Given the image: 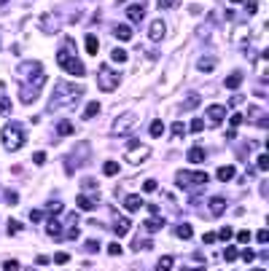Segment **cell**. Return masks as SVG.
I'll list each match as a JSON object with an SVG mask.
<instances>
[{
    "label": "cell",
    "instance_id": "cell-1",
    "mask_svg": "<svg viewBox=\"0 0 269 271\" xmlns=\"http://www.w3.org/2000/svg\"><path fill=\"white\" fill-rule=\"evenodd\" d=\"M19 78H27L22 83V102L30 105L35 102L38 94H41V86L46 83V73H43V64L41 62H22L19 64Z\"/></svg>",
    "mask_w": 269,
    "mask_h": 271
},
{
    "label": "cell",
    "instance_id": "cell-2",
    "mask_svg": "<svg viewBox=\"0 0 269 271\" xmlns=\"http://www.w3.org/2000/svg\"><path fill=\"white\" fill-rule=\"evenodd\" d=\"M57 64L65 70V73L76 75V78H84V75H86V67H84L81 59L76 57V46H73L70 38H65L62 46H59V51H57Z\"/></svg>",
    "mask_w": 269,
    "mask_h": 271
},
{
    "label": "cell",
    "instance_id": "cell-3",
    "mask_svg": "<svg viewBox=\"0 0 269 271\" xmlns=\"http://www.w3.org/2000/svg\"><path fill=\"white\" fill-rule=\"evenodd\" d=\"M81 94H84V89H81V86L59 81V83H57V89H54V94H51V102H49V108H51V110L70 108V105H76L78 99H81Z\"/></svg>",
    "mask_w": 269,
    "mask_h": 271
},
{
    "label": "cell",
    "instance_id": "cell-4",
    "mask_svg": "<svg viewBox=\"0 0 269 271\" xmlns=\"http://www.w3.org/2000/svg\"><path fill=\"white\" fill-rule=\"evenodd\" d=\"M118 83H121V73H118L116 67H111V64H100V70H97V86L102 89V92H116Z\"/></svg>",
    "mask_w": 269,
    "mask_h": 271
},
{
    "label": "cell",
    "instance_id": "cell-5",
    "mask_svg": "<svg viewBox=\"0 0 269 271\" xmlns=\"http://www.w3.org/2000/svg\"><path fill=\"white\" fill-rule=\"evenodd\" d=\"M0 140H3V148L14 153V150H19L24 145V132L19 124H8V127L0 132Z\"/></svg>",
    "mask_w": 269,
    "mask_h": 271
},
{
    "label": "cell",
    "instance_id": "cell-6",
    "mask_svg": "<svg viewBox=\"0 0 269 271\" xmlns=\"http://www.w3.org/2000/svg\"><path fill=\"white\" fill-rule=\"evenodd\" d=\"M137 121H140V113L127 110V113H121L116 121H113V132H116V134H129V132H132V127H134Z\"/></svg>",
    "mask_w": 269,
    "mask_h": 271
},
{
    "label": "cell",
    "instance_id": "cell-7",
    "mask_svg": "<svg viewBox=\"0 0 269 271\" xmlns=\"http://www.w3.org/2000/svg\"><path fill=\"white\" fill-rule=\"evenodd\" d=\"M148 156H151V148L143 143H129V150H127V161L129 164H143L148 161Z\"/></svg>",
    "mask_w": 269,
    "mask_h": 271
},
{
    "label": "cell",
    "instance_id": "cell-8",
    "mask_svg": "<svg viewBox=\"0 0 269 271\" xmlns=\"http://www.w3.org/2000/svg\"><path fill=\"white\" fill-rule=\"evenodd\" d=\"M175 183L181 185V188H188V185H207V175L205 172H178Z\"/></svg>",
    "mask_w": 269,
    "mask_h": 271
},
{
    "label": "cell",
    "instance_id": "cell-9",
    "mask_svg": "<svg viewBox=\"0 0 269 271\" xmlns=\"http://www.w3.org/2000/svg\"><path fill=\"white\" fill-rule=\"evenodd\" d=\"M76 153H81V156H70V159H67V164H65V169H67L70 175H73V169H76V167H81V164L89 159V143H81V145H78V150H76Z\"/></svg>",
    "mask_w": 269,
    "mask_h": 271
},
{
    "label": "cell",
    "instance_id": "cell-10",
    "mask_svg": "<svg viewBox=\"0 0 269 271\" xmlns=\"http://www.w3.org/2000/svg\"><path fill=\"white\" fill-rule=\"evenodd\" d=\"M164 35H167V22H164V19H153L151 27H148V38H151L153 43H159Z\"/></svg>",
    "mask_w": 269,
    "mask_h": 271
},
{
    "label": "cell",
    "instance_id": "cell-11",
    "mask_svg": "<svg viewBox=\"0 0 269 271\" xmlns=\"http://www.w3.org/2000/svg\"><path fill=\"white\" fill-rule=\"evenodd\" d=\"M100 202V196L94 193V196H89V193H81V196H76V207L84 209V212H89V209H94Z\"/></svg>",
    "mask_w": 269,
    "mask_h": 271
},
{
    "label": "cell",
    "instance_id": "cell-12",
    "mask_svg": "<svg viewBox=\"0 0 269 271\" xmlns=\"http://www.w3.org/2000/svg\"><path fill=\"white\" fill-rule=\"evenodd\" d=\"M207 118H210L213 127H218V124L226 118V108H223V105H210V108H207Z\"/></svg>",
    "mask_w": 269,
    "mask_h": 271
},
{
    "label": "cell",
    "instance_id": "cell-13",
    "mask_svg": "<svg viewBox=\"0 0 269 271\" xmlns=\"http://www.w3.org/2000/svg\"><path fill=\"white\" fill-rule=\"evenodd\" d=\"M127 19L129 22H143V19H146V6H143V3H134V6H129L127 8Z\"/></svg>",
    "mask_w": 269,
    "mask_h": 271
},
{
    "label": "cell",
    "instance_id": "cell-14",
    "mask_svg": "<svg viewBox=\"0 0 269 271\" xmlns=\"http://www.w3.org/2000/svg\"><path fill=\"white\" fill-rule=\"evenodd\" d=\"M207 207H210V215H213V218H221V215L226 212V199H223V196H213Z\"/></svg>",
    "mask_w": 269,
    "mask_h": 271
},
{
    "label": "cell",
    "instance_id": "cell-15",
    "mask_svg": "<svg viewBox=\"0 0 269 271\" xmlns=\"http://www.w3.org/2000/svg\"><path fill=\"white\" fill-rule=\"evenodd\" d=\"M197 67H199V73L210 75L213 70L218 67V59H216V57H202V59H199V62H197Z\"/></svg>",
    "mask_w": 269,
    "mask_h": 271
},
{
    "label": "cell",
    "instance_id": "cell-16",
    "mask_svg": "<svg viewBox=\"0 0 269 271\" xmlns=\"http://www.w3.org/2000/svg\"><path fill=\"white\" fill-rule=\"evenodd\" d=\"M186 159H188L191 164H202V161L207 159V153H205V148H199V145H194V148H188Z\"/></svg>",
    "mask_w": 269,
    "mask_h": 271
},
{
    "label": "cell",
    "instance_id": "cell-17",
    "mask_svg": "<svg viewBox=\"0 0 269 271\" xmlns=\"http://www.w3.org/2000/svg\"><path fill=\"white\" fill-rule=\"evenodd\" d=\"M113 35H116L118 41H132V27H127V24H116V27H113Z\"/></svg>",
    "mask_w": 269,
    "mask_h": 271
},
{
    "label": "cell",
    "instance_id": "cell-18",
    "mask_svg": "<svg viewBox=\"0 0 269 271\" xmlns=\"http://www.w3.org/2000/svg\"><path fill=\"white\" fill-rule=\"evenodd\" d=\"M164 225H167V220H164V218H156V215H153L151 220H146V223H143V228H146V231H162Z\"/></svg>",
    "mask_w": 269,
    "mask_h": 271
},
{
    "label": "cell",
    "instance_id": "cell-19",
    "mask_svg": "<svg viewBox=\"0 0 269 271\" xmlns=\"http://www.w3.org/2000/svg\"><path fill=\"white\" fill-rule=\"evenodd\" d=\"M84 46H86V51L92 54V57H97V51H100V41H97V38H94L92 32H89L86 38H84Z\"/></svg>",
    "mask_w": 269,
    "mask_h": 271
},
{
    "label": "cell",
    "instance_id": "cell-20",
    "mask_svg": "<svg viewBox=\"0 0 269 271\" xmlns=\"http://www.w3.org/2000/svg\"><path fill=\"white\" fill-rule=\"evenodd\" d=\"M240 83H242V70H234L226 81H223V86H226V89H237Z\"/></svg>",
    "mask_w": 269,
    "mask_h": 271
},
{
    "label": "cell",
    "instance_id": "cell-21",
    "mask_svg": "<svg viewBox=\"0 0 269 271\" xmlns=\"http://www.w3.org/2000/svg\"><path fill=\"white\" fill-rule=\"evenodd\" d=\"M124 207H127L129 212H137V209L143 207V196H127L124 199Z\"/></svg>",
    "mask_w": 269,
    "mask_h": 271
},
{
    "label": "cell",
    "instance_id": "cell-22",
    "mask_svg": "<svg viewBox=\"0 0 269 271\" xmlns=\"http://www.w3.org/2000/svg\"><path fill=\"white\" fill-rule=\"evenodd\" d=\"M129 225H132V223H129V218H116V223H113V231H116L118 237H124V234L129 231Z\"/></svg>",
    "mask_w": 269,
    "mask_h": 271
},
{
    "label": "cell",
    "instance_id": "cell-23",
    "mask_svg": "<svg viewBox=\"0 0 269 271\" xmlns=\"http://www.w3.org/2000/svg\"><path fill=\"white\" fill-rule=\"evenodd\" d=\"M216 175H218V180H221V183H229V180L234 177V167H232V164H226V167H221Z\"/></svg>",
    "mask_w": 269,
    "mask_h": 271
},
{
    "label": "cell",
    "instance_id": "cell-24",
    "mask_svg": "<svg viewBox=\"0 0 269 271\" xmlns=\"http://www.w3.org/2000/svg\"><path fill=\"white\" fill-rule=\"evenodd\" d=\"M191 234H194V228H191L188 223H181V225L175 228V237H178V239H191Z\"/></svg>",
    "mask_w": 269,
    "mask_h": 271
},
{
    "label": "cell",
    "instance_id": "cell-25",
    "mask_svg": "<svg viewBox=\"0 0 269 271\" xmlns=\"http://www.w3.org/2000/svg\"><path fill=\"white\" fill-rule=\"evenodd\" d=\"M46 231H49V237H54V239H57V237H62V225H59V220H49V225H46Z\"/></svg>",
    "mask_w": 269,
    "mask_h": 271
},
{
    "label": "cell",
    "instance_id": "cell-26",
    "mask_svg": "<svg viewBox=\"0 0 269 271\" xmlns=\"http://www.w3.org/2000/svg\"><path fill=\"white\" fill-rule=\"evenodd\" d=\"M11 110H14L11 97H6V94H0V115H8Z\"/></svg>",
    "mask_w": 269,
    "mask_h": 271
},
{
    "label": "cell",
    "instance_id": "cell-27",
    "mask_svg": "<svg viewBox=\"0 0 269 271\" xmlns=\"http://www.w3.org/2000/svg\"><path fill=\"white\" fill-rule=\"evenodd\" d=\"M57 134H59V137H67V134H73V124L70 121H59L57 124Z\"/></svg>",
    "mask_w": 269,
    "mask_h": 271
},
{
    "label": "cell",
    "instance_id": "cell-28",
    "mask_svg": "<svg viewBox=\"0 0 269 271\" xmlns=\"http://www.w3.org/2000/svg\"><path fill=\"white\" fill-rule=\"evenodd\" d=\"M100 110H102V108H100V102H89V105H86V110H84V118L89 121V118H94Z\"/></svg>",
    "mask_w": 269,
    "mask_h": 271
},
{
    "label": "cell",
    "instance_id": "cell-29",
    "mask_svg": "<svg viewBox=\"0 0 269 271\" xmlns=\"http://www.w3.org/2000/svg\"><path fill=\"white\" fill-rule=\"evenodd\" d=\"M148 134H151V137H162V134H164V124L159 121V118H156V121H151V129H148Z\"/></svg>",
    "mask_w": 269,
    "mask_h": 271
},
{
    "label": "cell",
    "instance_id": "cell-30",
    "mask_svg": "<svg viewBox=\"0 0 269 271\" xmlns=\"http://www.w3.org/2000/svg\"><path fill=\"white\" fill-rule=\"evenodd\" d=\"M156 269H159V271H162V269H164V271H167V269H175V258H170V255H164V258L156 263Z\"/></svg>",
    "mask_w": 269,
    "mask_h": 271
},
{
    "label": "cell",
    "instance_id": "cell-31",
    "mask_svg": "<svg viewBox=\"0 0 269 271\" xmlns=\"http://www.w3.org/2000/svg\"><path fill=\"white\" fill-rule=\"evenodd\" d=\"M102 172L111 175V177H113V175H118V161H105V164H102Z\"/></svg>",
    "mask_w": 269,
    "mask_h": 271
},
{
    "label": "cell",
    "instance_id": "cell-32",
    "mask_svg": "<svg viewBox=\"0 0 269 271\" xmlns=\"http://www.w3.org/2000/svg\"><path fill=\"white\" fill-rule=\"evenodd\" d=\"M46 209H49V212H54V215L62 212V202H59V199H49V202H46Z\"/></svg>",
    "mask_w": 269,
    "mask_h": 271
},
{
    "label": "cell",
    "instance_id": "cell-33",
    "mask_svg": "<svg viewBox=\"0 0 269 271\" xmlns=\"http://www.w3.org/2000/svg\"><path fill=\"white\" fill-rule=\"evenodd\" d=\"M188 129H191L194 134H199V132H202V129H205V121H202V118H191V124H188Z\"/></svg>",
    "mask_w": 269,
    "mask_h": 271
},
{
    "label": "cell",
    "instance_id": "cell-34",
    "mask_svg": "<svg viewBox=\"0 0 269 271\" xmlns=\"http://www.w3.org/2000/svg\"><path fill=\"white\" fill-rule=\"evenodd\" d=\"M111 59H113V62H127V51H124V48H113Z\"/></svg>",
    "mask_w": 269,
    "mask_h": 271
},
{
    "label": "cell",
    "instance_id": "cell-35",
    "mask_svg": "<svg viewBox=\"0 0 269 271\" xmlns=\"http://www.w3.org/2000/svg\"><path fill=\"white\" fill-rule=\"evenodd\" d=\"M242 121H245V115H242V113H232V118H229V124H232V129H237Z\"/></svg>",
    "mask_w": 269,
    "mask_h": 271
},
{
    "label": "cell",
    "instance_id": "cell-36",
    "mask_svg": "<svg viewBox=\"0 0 269 271\" xmlns=\"http://www.w3.org/2000/svg\"><path fill=\"white\" fill-rule=\"evenodd\" d=\"M237 255H240V253H237V247H232V244H229V247L223 250V258H226V263H229V260H234Z\"/></svg>",
    "mask_w": 269,
    "mask_h": 271
},
{
    "label": "cell",
    "instance_id": "cell-37",
    "mask_svg": "<svg viewBox=\"0 0 269 271\" xmlns=\"http://www.w3.org/2000/svg\"><path fill=\"white\" fill-rule=\"evenodd\" d=\"M197 105H199V97H197V94H191V97L183 102V110H191V108H197Z\"/></svg>",
    "mask_w": 269,
    "mask_h": 271
},
{
    "label": "cell",
    "instance_id": "cell-38",
    "mask_svg": "<svg viewBox=\"0 0 269 271\" xmlns=\"http://www.w3.org/2000/svg\"><path fill=\"white\" fill-rule=\"evenodd\" d=\"M8 234H19V231H22V223H19V220H8Z\"/></svg>",
    "mask_w": 269,
    "mask_h": 271
},
{
    "label": "cell",
    "instance_id": "cell-39",
    "mask_svg": "<svg viewBox=\"0 0 269 271\" xmlns=\"http://www.w3.org/2000/svg\"><path fill=\"white\" fill-rule=\"evenodd\" d=\"M258 169H261V172H267V169H269V156H267V153L258 156Z\"/></svg>",
    "mask_w": 269,
    "mask_h": 271
},
{
    "label": "cell",
    "instance_id": "cell-40",
    "mask_svg": "<svg viewBox=\"0 0 269 271\" xmlns=\"http://www.w3.org/2000/svg\"><path fill=\"white\" fill-rule=\"evenodd\" d=\"M253 239V234L251 231H240V234H237V242H242V244H248Z\"/></svg>",
    "mask_w": 269,
    "mask_h": 271
},
{
    "label": "cell",
    "instance_id": "cell-41",
    "mask_svg": "<svg viewBox=\"0 0 269 271\" xmlns=\"http://www.w3.org/2000/svg\"><path fill=\"white\" fill-rule=\"evenodd\" d=\"M172 134H178V137H181V134H186V124L175 121V124H172Z\"/></svg>",
    "mask_w": 269,
    "mask_h": 271
},
{
    "label": "cell",
    "instance_id": "cell-42",
    "mask_svg": "<svg viewBox=\"0 0 269 271\" xmlns=\"http://www.w3.org/2000/svg\"><path fill=\"white\" fill-rule=\"evenodd\" d=\"M67 260H70V255H67V253H57V255H54V263H59V266H65Z\"/></svg>",
    "mask_w": 269,
    "mask_h": 271
},
{
    "label": "cell",
    "instance_id": "cell-43",
    "mask_svg": "<svg viewBox=\"0 0 269 271\" xmlns=\"http://www.w3.org/2000/svg\"><path fill=\"white\" fill-rule=\"evenodd\" d=\"M256 242H261V244H267V242H269V231H267V228H261V231L256 234Z\"/></svg>",
    "mask_w": 269,
    "mask_h": 271
},
{
    "label": "cell",
    "instance_id": "cell-44",
    "mask_svg": "<svg viewBox=\"0 0 269 271\" xmlns=\"http://www.w3.org/2000/svg\"><path fill=\"white\" fill-rule=\"evenodd\" d=\"M30 220H33V223H41L43 212H41V209H30Z\"/></svg>",
    "mask_w": 269,
    "mask_h": 271
},
{
    "label": "cell",
    "instance_id": "cell-45",
    "mask_svg": "<svg viewBox=\"0 0 269 271\" xmlns=\"http://www.w3.org/2000/svg\"><path fill=\"white\" fill-rule=\"evenodd\" d=\"M232 234H234V231H232V228H229V225H223V228H221V231H218V237H221V239H223V242H226V239H232Z\"/></svg>",
    "mask_w": 269,
    "mask_h": 271
},
{
    "label": "cell",
    "instance_id": "cell-46",
    "mask_svg": "<svg viewBox=\"0 0 269 271\" xmlns=\"http://www.w3.org/2000/svg\"><path fill=\"white\" fill-rule=\"evenodd\" d=\"M143 191H146V193L156 191V180H146V183H143Z\"/></svg>",
    "mask_w": 269,
    "mask_h": 271
},
{
    "label": "cell",
    "instance_id": "cell-47",
    "mask_svg": "<svg viewBox=\"0 0 269 271\" xmlns=\"http://www.w3.org/2000/svg\"><path fill=\"white\" fill-rule=\"evenodd\" d=\"M108 253H111V255H121V244H118V242L108 244Z\"/></svg>",
    "mask_w": 269,
    "mask_h": 271
},
{
    "label": "cell",
    "instance_id": "cell-48",
    "mask_svg": "<svg viewBox=\"0 0 269 271\" xmlns=\"http://www.w3.org/2000/svg\"><path fill=\"white\" fill-rule=\"evenodd\" d=\"M6 202L14 207V204H19V196H17V193H14V191H8V193H6Z\"/></svg>",
    "mask_w": 269,
    "mask_h": 271
},
{
    "label": "cell",
    "instance_id": "cell-49",
    "mask_svg": "<svg viewBox=\"0 0 269 271\" xmlns=\"http://www.w3.org/2000/svg\"><path fill=\"white\" fill-rule=\"evenodd\" d=\"M148 247H151V242H140V239L132 242V250H148Z\"/></svg>",
    "mask_w": 269,
    "mask_h": 271
},
{
    "label": "cell",
    "instance_id": "cell-50",
    "mask_svg": "<svg viewBox=\"0 0 269 271\" xmlns=\"http://www.w3.org/2000/svg\"><path fill=\"white\" fill-rule=\"evenodd\" d=\"M253 258H256V253H253V250H242V260H245V263H251Z\"/></svg>",
    "mask_w": 269,
    "mask_h": 271
},
{
    "label": "cell",
    "instance_id": "cell-51",
    "mask_svg": "<svg viewBox=\"0 0 269 271\" xmlns=\"http://www.w3.org/2000/svg\"><path fill=\"white\" fill-rule=\"evenodd\" d=\"M156 6L159 8H172L175 6V0H156Z\"/></svg>",
    "mask_w": 269,
    "mask_h": 271
},
{
    "label": "cell",
    "instance_id": "cell-52",
    "mask_svg": "<svg viewBox=\"0 0 269 271\" xmlns=\"http://www.w3.org/2000/svg\"><path fill=\"white\" fill-rule=\"evenodd\" d=\"M86 250H89V253H97V250H100V242H94V239H89V242H86Z\"/></svg>",
    "mask_w": 269,
    "mask_h": 271
},
{
    "label": "cell",
    "instance_id": "cell-53",
    "mask_svg": "<svg viewBox=\"0 0 269 271\" xmlns=\"http://www.w3.org/2000/svg\"><path fill=\"white\" fill-rule=\"evenodd\" d=\"M67 239H73V242H76V239H78V225H73V228H67Z\"/></svg>",
    "mask_w": 269,
    "mask_h": 271
},
{
    "label": "cell",
    "instance_id": "cell-54",
    "mask_svg": "<svg viewBox=\"0 0 269 271\" xmlns=\"http://www.w3.org/2000/svg\"><path fill=\"white\" fill-rule=\"evenodd\" d=\"M3 269H19V260H6V263H3Z\"/></svg>",
    "mask_w": 269,
    "mask_h": 271
},
{
    "label": "cell",
    "instance_id": "cell-55",
    "mask_svg": "<svg viewBox=\"0 0 269 271\" xmlns=\"http://www.w3.org/2000/svg\"><path fill=\"white\" fill-rule=\"evenodd\" d=\"M33 161H35V164H46V156H43V153H35V156H33Z\"/></svg>",
    "mask_w": 269,
    "mask_h": 271
},
{
    "label": "cell",
    "instance_id": "cell-56",
    "mask_svg": "<svg viewBox=\"0 0 269 271\" xmlns=\"http://www.w3.org/2000/svg\"><path fill=\"white\" fill-rule=\"evenodd\" d=\"M218 239V234H205V244H213Z\"/></svg>",
    "mask_w": 269,
    "mask_h": 271
},
{
    "label": "cell",
    "instance_id": "cell-57",
    "mask_svg": "<svg viewBox=\"0 0 269 271\" xmlns=\"http://www.w3.org/2000/svg\"><path fill=\"white\" fill-rule=\"evenodd\" d=\"M49 263H51V260H49L46 255H38V266H49Z\"/></svg>",
    "mask_w": 269,
    "mask_h": 271
},
{
    "label": "cell",
    "instance_id": "cell-58",
    "mask_svg": "<svg viewBox=\"0 0 269 271\" xmlns=\"http://www.w3.org/2000/svg\"><path fill=\"white\" fill-rule=\"evenodd\" d=\"M229 3H248V0H229Z\"/></svg>",
    "mask_w": 269,
    "mask_h": 271
},
{
    "label": "cell",
    "instance_id": "cell-59",
    "mask_svg": "<svg viewBox=\"0 0 269 271\" xmlns=\"http://www.w3.org/2000/svg\"><path fill=\"white\" fill-rule=\"evenodd\" d=\"M116 3H127V0H116Z\"/></svg>",
    "mask_w": 269,
    "mask_h": 271
}]
</instances>
